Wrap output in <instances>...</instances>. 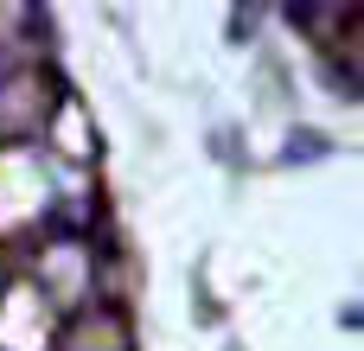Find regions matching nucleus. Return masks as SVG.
Instances as JSON below:
<instances>
[{
	"label": "nucleus",
	"mask_w": 364,
	"mask_h": 351,
	"mask_svg": "<svg viewBox=\"0 0 364 351\" xmlns=\"http://www.w3.org/2000/svg\"><path fill=\"white\" fill-rule=\"evenodd\" d=\"M51 351H134V339H128V313L90 301V307H77V313L58 320Z\"/></svg>",
	"instance_id": "f257e3e1"
}]
</instances>
